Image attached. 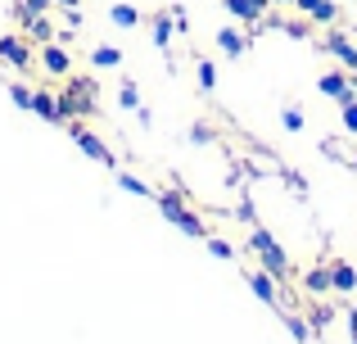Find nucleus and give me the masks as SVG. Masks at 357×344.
I'll return each mask as SVG.
<instances>
[{
	"label": "nucleus",
	"instance_id": "nucleus-4",
	"mask_svg": "<svg viewBox=\"0 0 357 344\" xmlns=\"http://www.w3.org/2000/svg\"><path fill=\"white\" fill-rule=\"evenodd\" d=\"M317 50L321 54H335L340 59V68H349V73H357V41L349 32H340V27H331V32L317 41Z\"/></svg>",
	"mask_w": 357,
	"mask_h": 344
},
{
	"label": "nucleus",
	"instance_id": "nucleus-8",
	"mask_svg": "<svg viewBox=\"0 0 357 344\" xmlns=\"http://www.w3.org/2000/svg\"><path fill=\"white\" fill-rule=\"evenodd\" d=\"M294 9L307 18V23H317V27H335L340 23V5H335V0H294Z\"/></svg>",
	"mask_w": 357,
	"mask_h": 344
},
{
	"label": "nucleus",
	"instance_id": "nucleus-20",
	"mask_svg": "<svg viewBox=\"0 0 357 344\" xmlns=\"http://www.w3.org/2000/svg\"><path fill=\"white\" fill-rule=\"evenodd\" d=\"M280 127H285L289 136H298V132H303V127H307L303 109H298V105H285V109H280Z\"/></svg>",
	"mask_w": 357,
	"mask_h": 344
},
{
	"label": "nucleus",
	"instance_id": "nucleus-33",
	"mask_svg": "<svg viewBox=\"0 0 357 344\" xmlns=\"http://www.w3.org/2000/svg\"><path fill=\"white\" fill-rule=\"evenodd\" d=\"M326 322H331V308H317V304H312V308H307V327L326 331Z\"/></svg>",
	"mask_w": 357,
	"mask_h": 344
},
{
	"label": "nucleus",
	"instance_id": "nucleus-38",
	"mask_svg": "<svg viewBox=\"0 0 357 344\" xmlns=\"http://www.w3.org/2000/svg\"><path fill=\"white\" fill-rule=\"evenodd\" d=\"M349 168H353V172H357V154H353V159H349Z\"/></svg>",
	"mask_w": 357,
	"mask_h": 344
},
{
	"label": "nucleus",
	"instance_id": "nucleus-10",
	"mask_svg": "<svg viewBox=\"0 0 357 344\" xmlns=\"http://www.w3.org/2000/svg\"><path fill=\"white\" fill-rule=\"evenodd\" d=\"M331 281H335V294L349 299V294L357 290V267L349 263V258H331Z\"/></svg>",
	"mask_w": 357,
	"mask_h": 344
},
{
	"label": "nucleus",
	"instance_id": "nucleus-15",
	"mask_svg": "<svg viewBox=\"0 0 357 344\" xmlns=\"http://www.w3.org/2000/svg\"><path fill=\"white\" fill-rule=\"evenodd\" d=\"M32 114H41L45 123H59V127H63V114H59V96H50V91H32Z\"/></svg>",
	"mask_w": 357,
	"mask_h": 344
},
{
	"label": "nucleus",
	"instance_id": "nucleus-26",
	"mask_svg": "<svg viewBox=\"0 0 357 344\" xmlns=\"http://www.w3.org/2000/svg\"><path fill=\"white\" fill-rule=\"evenodd\" d=\"M340 123H344V132H349V136H357V96H349L340 105Z\"/></svg>",
	"mask_w": 357,
	"mask_h": 344
},
{
	"label": "nucleus",
	"instance_id": "nucleus-2",
	"mask_svg": "<svg viewBox=\"0 0 357 344\" xmlns=\"http://www.w3.org/2000/svg\"><path fill=\"white\" fill-rule=\"evenodd\" d=\"M59 114L68 118H91L96 114V82L91 77H68V87L59 91Z\"/></svg>",
	"mask_w": 357,
	"mask_h": 344
},
{
	"label": "nucleus",
	"instance_id": "nucleus-12",
	"mask_svg": "<svg viewBox=\"0 0 357 344\" xmlns=\"http://www.w3.org/2000/svg\"><path fill=\"white\" fill-rule=\"evenodd\" d=\"M303 290L312 294V299H317V294H335L331 263H312V267H307V272H303Z\"/></svg>",
	"mask_w": 357,
	"mask_h": 344
},
{
	"label": "nucleus",
	"instance_id": "nucleus-31",
	"mask_svg": "<svg viewBox=\"0 0 357 344\" xmlns=\"http://www.w3.org/2000/svg\"><path fill=\"white\" fill-rule=\"evenodd\" d=\"M118 105H122V109H140V91H136V82H122Z\"/></svg>",
	"mask_w": 357,
	"mask_h": 344
},
{
	"label": "nucleus",
	"instance_id": "nucleus-40",
	"mask_svg": "<svg viewBox=\"0 0 357 344\" xmlns=\"http://www.w3.org/2000/svg\"><path fill=\"white\" fill-rule=\"evenodd\" d=\"M349 77H353V91H357V73H349Z\"/></svg>",
	"mask_w": 357,
	"mask_h": 344
},
{
	"label": "nucleus",
	"instance_id": "nucleus-27",
	"mask_svg": "<svg viewBox=\"0 0 357 344\" xmlns=\"http://www.w3.org/2000/svg\"><path fill=\"white\" fill-rule=\"evenodd\" d=\"M208 254L213 258H227V263H236V245H227V240H222V236H208Z\"/></svg>",
	"mask_w": 357,
	"mask_h": 344
},
{
	"label": "nucleus",
	"instance_id": "nucleus-5",
	"mask_svg": "<svg viewBox=\"0 0 357 344\" xmlns=\"http://www.w3.org/2000/svg\"><path fill=\"white\" fill-rule=\"evenodd\" d=\"M240 276H244V285H249L267 308H285V299H280V281L271 272H262V267H240Z\"/></svg>",
	"mask_w": 357,
	"mask_h": 344
},
{
	"label": "nucleus",
	"instance_id": "nucleus-3",
	"mask_svg": "<svg viewBox=\"0 0 357 344\" xmlns=\"http://www.w3.org/2000/svg\"><path fill=\"white\" fill-rule=\"evenodd\" d=\"M63 127H68V136H73V141H77V150H82V154H86V159H96V163H105V168H118V159H114V150H109V145H105V141H100V136H96V132H91V127H86V123H77V118H68V123H63Z\"/></svg>",
	"mask_w": 357,
	"mask_h": 344
},
{
	"label": "nucleus",
	"instance_id": "nucleus-34",
	"mask_svg": "<svg viewBox=\"0 0 357 344\" xmlns=\"http://www.w3.org/2000/svg\"><path fill=\"white\" fill-rule=\"evenodd\" d=\"M172 23H176V32H190V18H185L181 5H172Z\"/></svg>",
	"mask_w": 357,
	"mask_h": 344
},
{
	"label": "nucleus",
	"instance_id": "nucleus-39",
	"mask_svg": "<svg viewBox=\"0 0 357 344\" xmlns=\"http://www.w3.org/2000/svg\"><path fill=\"white\" fill-rule=\"evenodd\" d=\"M271 5H294V0H271Z\"/></svg>",
	"mask_w": 357,
	"mask_h": 344
},
{
	"label": "nucleus",
	"instance_id": "nucleus-28",
	"mask_svg": "<svg viewBox=\"0 0 357 344\" xmlns=\"http://www.w3.org/2000/svg\"><path fill=\"white\" fill-rule=\"evenodd\" d=\"M271 27H280L285 36H298V41H303V36H307V27H312V23H307V18H289V23H276V18H271Z\"/></svg>",
	"mask_w": 357,
	"mask_h": 344
},
{
	"label": "nucleus",
	"instance_id": "nucleus-25",
	"mask_svg": "<svg viewBox=\"0 0 357 344\" xmlns=\"http://www.w3.org/2000/svg\"><path fill=\"white\" fill-rule=\"evenodd\" d=\"M50 9H54V0H18V9H14V14L27 23L32 14H50Z\"/></svg>",
	"mask_w": 357,
	"mask_h": 344
},
{
	"label": "nucleus",
	"instance_id": "nucleus-18",
	"mask_svg": "<svg viewBox=\"0 0 357 344\" xmlns=\"http://www.w3.org/2000/svg\"><path fill=\"white\" fill-rule=\"evenodd\" d=\"M27 41H36V45L54 41V23L45 14H32V18H27Z\"/></svg>",
	"mask_w": 357,
	"mask_h": 344
},
{
	"label": "nucleus",
	"instance_id": "nucleus-13",
	"mask_svg": "<svg viewBox=\"0 0 357 344\" xmlns=\"http://www.w3.org/2000/svg\"><path fill=\"white\" fill-rule=\"evenodd\" d=\"M167 222H172L176 231H185L190 240H208V227H204V218H199V213H190V209H176Z\"/></svg>",
	"mask_w": 357,
	"mask_h": 344
},
{
	"label": "nucleus",
	"instance_id": "nucleus-7",
	"mask_svg": "<svg viewBox=\"0 0 357 344\" xmlns=\"http://www.w3.org/2000/svg\"><path fill=\"white\" fill-rule=\"evenodd\" d=\"M317 91H321L326 100H335V105H344L349 96H357L349 68H331V73H321V77H317Z\"/></svg>",
	"mask_w": 357,
	"mask_h": 344
},
{
	"label": "nucleus",
	"instance_id": "nucleus-37",
	"mask_svg": "<svg viewBox=\"0 0 357 344\" xmlns=\"http://www.w3.org/2000/svg\"><path fill=\"white\" fill-rule=\"evenodd\" d=\"M54 5H59V9H77L82 0H54Z\"/></svg>",
	"mask_w": 357,
	"mask_h": 344
},
{
	"label": "nucleus",
	"instance_id": "nucleus-19",
	"mask_svg": "<svg viewBox=\"0 0 357 344\" xmlns=\"http://www.w3.org/2000/svg\"><path fill=\"white\" fill-rule=\"evenodd\" d=\"M195 77H199L204 96H213V91H218V63L213 59H195Z\"/></svg>",
	"mask_w": 357,
	"mask_h": 344
},
{
	"label": "nucleus",
	"instance_id": "nucleus-35",
	"mask_svg": "<svg viewBox=\"0 0 357 344\" xmlns=\"http://www.w3.org/2000/svg\"><path fill=\"white\" fill-rule=\"evenodd\" d=\"M236 213H240L244 222H249V227H253V222H258V213H253V200H240V209H236Z\"/></svg>",
	"mask_w": 357,
	"mask_h": 344
},
{
	"label": "nucleus",
	"instance_id": "nucleus-36",
	"mask_svg": "<svg viewBox=\"0 0 357 344\" xmlns=\"http://www.w3.org/2000/svg\"><path fill=\"white\" fill-rule=\"evenodd\" d=\"M344 327H349V340H353V336H357V304H353L349 313H344Z\"/></svg>",
	"mask_w": 357,
	"mask_h": 344
},
{
	"label": "nucleus",
	"instance_id": "nucleus-11",
	"mask_svg": "<svg viewBox=\"0 0 357 344\" xmlns=\"http://www.w3.org/2000/svg\"><path fill=\"white\" fill-rule=\"evenodd\" d=\"M218 50L227 54V59H244V50H249V36L240 32V27H218Z\"/></svg>",
	"mask_w": 357,
	"mask_h": 344
},
{
	"label": "nucleus",
	"instance_id": "nucleus-9",
	"mask_svg": "<svg viewBox=\"0 0 357 344\" xmlns=\"http://www.w3.org/2000/svg\"><path fill=\"white\" fill-rule=\"evenodd\" d=\"M36 59H41V68L50 73V77H68V73H73V54L63 50L59 41H45V45H41V54H36Z\"/></svg>",
	"mask_w": 357,
	"mask_h": 344
},
{
	"label": "nucleus",
	"instance_id": "nucleus-16",
	"mask_svg": "<svg viewBox=\"0 0 357 344\" xmlns=\"http://www.w3.org/2000/svg\"><path fill=\"white\" fill-rule=\"evenodd\" d=\"M222 5H227V14L236 18V23H244V27L262 23V14H258V5H253V0H222Z\"/></svg>",
	"mask_w": 357,
	"mask_h": 344
},
{
	"label": "nucleus",
	"instance_id": "nucleus-21",
	"mask_svg": "<svg viewBox=\"0 0 357 344\" xmlns=\"http://www.w3.org/2000/svg\"><path fill=\"white\" fill-rule=\"evenodd\" d=\"M91 63H96V68H118L122 50H118V45H96V50H91Z\"/></svg>",
	"mask_w": 357,
	"mask_h": 344
},
{
	"label": "nucleus",
	"instance_id": "nucleus-32",
	"mask_svg": "<svg viewBox=\"0 0 357 344\" xmlns=\"http://www.w3.org/2000/svg\"><path fill=\"white\" fill-rule=\"evenodd\" d=\"M9 100H14L18 109H32V87H23V82H14V87H9Z\"/></svg>",
	"mask_w": 357,
	"mask_h": 344
},
{
	"label": "nucleus",
	"instance_id": "nucleus-6",
	"mask_svg": "<svg viewBox=\"0 0 357 344\" xmlns=\"http://www.w3.org/2000/svg\"><path fill=\"white\" fill-rule=\"evenodd\" d=\"M32 41H27V36H0V63H9V68H18V73H27L32 68Z\"/></svg>",
	"mask_w": 357,
	"mask_h": 344
},
{
	"label": "nucleus",
	"instance_id": "nucleus-24",
	"mask_svg": "<svg viewBox=\"0 0 357 344\" xmlns=\"http://www.w3.org/2000/svg\"><path fill=\"white\" fill-rule=\"evenodd\" d=\"M109 18H114L118 27H140V9L136 5H114V9H109Z\"/></svg>",
	"mask_w": 357,
	"mask_h": 344
},
{
	"label": "nucleus",
	"instance_id": "nucleus-29",
	"mask_svg": "<svg viewBox=\"0 0 357 344\" xmlns=\"http://www.w3.org/2000/svg\"><path fill=\"white\" fill-rule=\"evenodd\" d=\"M185 141H190V145H213V141H218V132H213V127H204V123H195L190 132H185Z\"/></svg>",
	"mask_w": 357,
	"mask_h": 344
},
{
	"label": "nucleus",
	"instance_id": "nucleus-41",
	"mask_svg": "<svg viewBox=\"0 0 357 344\" xmlns=\"http://www.w3.org/2000/svg\"><path fill=\"white\" fill-rule=\"evenodd\" d=\"M353 344H357V336H353Z\"/></svg>",
	"mask_w": 357,
	"mask_h": 344
},
{
	"label": "nucleus",
	"instance_id": "nucleus-23",
	"mask_svg": "<svg viewBox=\"0 0 357 344\" xmlns=\"http://www.w3.org/2000/svg\"><path fill=\"white\" fill-rule=\"evenodd\" d=\"M118 186H122L127 195H145V200H154V195H158V190H149V186L140 181L136 172H118Z\"/></svg>",
	"mask_w": 357,
	"mask_h": 344
},
{
	"label": "nucleus",
	"instance_id": "nucleus-1",
	"mask_svg": "<svg viewBox=\"0 0 357 344\" xmlns=\"http://www.w3.org/2000/svg\"><path fill=\"white\" fill-rule=\"evenodd\" d=\"M249 249L258 254L262 272H271L276 281H289V276H294V267H289V254L280 249V240L271 236V231L262 227V222H253V227H249Z\"/></svg>",
	"mask_w": 357,
	"mask_h": 344
},
{
	"label": "nucleus",
	"instance_id": "nucleus-22",
	"mask_svg": "<svg viewBox=\"0 0 357 344\" xmlns=\"http://www.w3.org/2000/svg\"><path fill=\"white\" fill-rule=\"evenodd\" d=\"M154 200H158V213H163V218H172L176 209H185V195L181 190H158Z\"/></svg>",
	"mask_w": 357,
	"mask_h": 344
},
{
	"label": "nucleus",
	"instance_id": "nucleus-14",
	"mask_svg": "<svg viewBox=\"0 0 357 344\" xmlns=\"http://www.w3.org/2000/svg\"><path fill=\"white\" fill-rule=\"evenodd\" d=\"M172 32H176L172 9H163V14H154V18H149V36H154V45H158V50H167V45H172Z\"/></svg>",
	"mask_w": 357,
	"mask_h": 344
},
{
	"label": "nucleus",
	"instance_id": "nucleus-30",
	"mask_svg": "<svg viewBox=\"0 0 357 344\" xmlns=\"http://www.w3.org/2000/svg\"><path fill=\"white\" fill-rule=\"evenodd\" d=\"M280 181H285V186H289V190H294V195H298V200H307V181H303V177H298L294 168H280Z\"/></svg>",
	"mask_w": 357,
	"mask_h": 344
},
{
	"label": "nucleus",
	"instance_id": "nucleus-17",
	"mask_svg": "<svg viewBox=\"0 0 357 344\" xmlns=\"http://www.w3.org/2000/svg\"><path fill=\"white\" fill-rule=\"evenodd\" d=\"M280 313V322H285V331L294 336L298 344H312V327H307V317H298V313H289V308H276Z\"/></svg>",
	"mask_w": 357,
	"mask_h": 344
}]
</instances>
